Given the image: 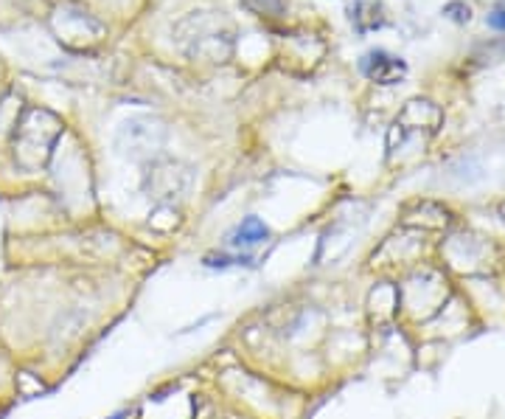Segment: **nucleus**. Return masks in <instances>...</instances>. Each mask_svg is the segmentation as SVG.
Returning <instances> with one entry per match:
<instances>
[{
  "mask_svg": "<svg viewBox=\"0 0 505 419\" xmlns=\"http://www.w3.org/2000/svg\"><path fill=\"white\" fill-rule=\"evenodd\" d=\"M242 4L259 17H269V21H278L286 14V0H242Z\"/></svg>",
  "mask_w": 505,
  "mask_h": 419,
  "instance_id": "obj_5",
  "label": "nucleus"
},
{
  "mask_svg": "<svg viewBox=\"0 0 505 419\" xmlns=\"http://www.w3.org/2000/svg\"><path fill=\"white\" fill-rule=\"evenodd\" d=\"M489 26L497 31H505V0H497L494 9L489 12Z\"/></svg>",
  "mask_w": 505,
  "mask_h": 419,
  "instance_id": "obj_6",
  "label": "nucleus"
},
{
  "mask_svg": "<svg viewBox=\"0 0 505 419\" xmlns=\"http://www.w3.org/2000/svg\"><path fill=\"white\" fill-rule=\"evenodd\" d=\"M360 71L365 73V80H371L374 85H399L407 76V63L399 60L391 51H368L360 63Z\"/></svg>",
  "mask_w": 505,
  "mask_h": 419,
  "instance_id": "obj_3",
  "label": "nucleus"
},
{
  "mask_svg": "<svg viewBox=\"0 0 505 419\" xmlns=\"http://www.w3.org/2000/svg\"><path fill=\"white\" fill-rule=\"evenodd\" d=\"M443 124V113L435 102L430 99H410L404 105V110L396 116L391 138H387V147L391 152H396L404 141H410L413 136H424L430 138L438 132V127Z\"/></svg>",
  "mask_w": 505,
  "mask_h": 419,
  "instance_id": "obj_2",
  "label": "nucleus"
},
{
  "mask_svg": "<svg viewBox=\"0 0 505 419\" xmlns=\"http://www.w3.org/2000/svg\"><path fill=\"white\" fill-rule=\"evenodd\" d=\"M129 416V408H121V411H112L110 416H104V419H127Z\"/></svg>",
  "mask_w": 505,
  "mask_h": 419,
  "instance_id": "obj_7",
  "label": "nucleus"
},
{
  "mask_svg": "<svg viewBox=\"0 0 505 419\" xmlns=\"http://www.w3.org/2000/svg\"><path fill=\"white\" fill-rule=\"evenodd\" d=\"M348 17H352V26L360 34H371L387 26V12L382 6V0H352Z\"/></svg>",
  "mask_w": 505,
  "mask_h": 419,
  "instance_id": "obj_4",
  "label": "nucleus"
},
{
  "mask_svg": "<svg viewBox=\"0 0 505 419\" xmlns=\"http://www.w3.org/2000/svg\"><path fill=\"white\" fill-rule=\"evenodd\" d=\"M174 43L188 60L225 63L236 46V31L222 12L194 9L174 26Z\"/></svg>",
  "mask_w": 505,
  "mask_h": 419,
  "instance_id": "obj_1",
  "label": "nucleus"
}]
</instances>
